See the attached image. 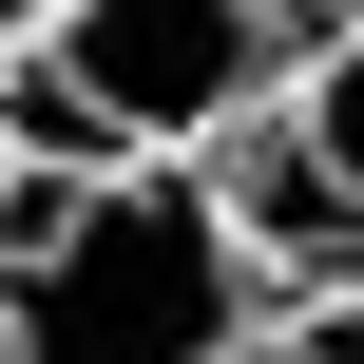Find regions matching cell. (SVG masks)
Segmentation results:
<instances>
[{"label": "cell", "instance_id": "6da1fadb", "mask_svg": "<svg viewBox=\"0 0 364 364\" xmlns=\"http://www.w3.org/2000/svg\"><path fill=\"white\" fill-rule=\"evenodd\" d=\"M250 326H269V269L230 250L192 154L77 173V211L0 250V364H250Z\"/></svg>", "mask_w": 364, "mask_h": 364}, {"label": "cell", "instance_id": "7a4b0ae2", "mask_svg": "<svg viewBox=\"0 0 364 364\" xmlns=\"http://www.w3.org/2000/svg\"><path fill=\"white\" fill-rule=\"evenodd\" d=\"M288 58H307V0H58V19L0 58V154H38V173H134V154L230 134Z\"/></svg>", "mask_w": 364, "mask_h": 364}, {"label": "cell", "instance_id": "3957f363", "mask_svg": "<svg viewBox=\"0 0 364 364\" xmlns=\"http://www.w3.org/2000/svg\"><path fill=\"white\" fill-rule=\"evenodd\" d=\"M192 192L230 211V250L269 269V307H288V288H326V269H364V211L326 192V154L288 134V77H269L230 134H192Z\"/></svg>", "mask_w": 364, "mask_h": 364}, {"label": "cell", "instance_id": "277c9868", "mask_svg": "<svg viewBox=\"0 0 364 364\" xmlns=\"http://www.w3.org/2000/svg\"><path fill=\"white\" fill-rule=\"evenodd\" d=\"M288 134L326 154V192H346V211H364V19H326V38L288 58Z\"/></svg>", "mask_w": 364, "mask_h": 364}, {"label": "cell", "instance_id": "5b68a950", "mask_svg": "<svg viewBox=\"0 0 364 364\" xmlns=\"http://www.w3.org/2000/svg\"><path fill=\"white\" fill-rule=\"evenodd\" d=\"M250 364H364V269H326V288H288V307L250 326Z\"/></svg>", "mask_w": 364, "mask_h": 364}, {"label": "cell", "instance_id": "8992f818", "mask_svg": "<svg viewBox=\"0 0 364 364\" xmlns=\"http://www.w3.org/2000/svg\"><path fill=\"white\" fill-rule=\"evenodd\" d=\"M38 19H58V0H0V58H19V38H38Z\"/></svg>", "mask_w": 364, "mask_h": 364}, {"label": "cell", "instance_id": "52a82bcc", "mask_svg": "<svg viewBox=\"0 0 364 364\" xmlns=\"http://www.w3.org/2000/svg\"><path fill=\"white\" fill-rule=\"evenodd\" d=\"M326 19H364V0H307V38H326Z\"/></svg>", "mask_w": 364, "mask_h": 364}]
</instances>
